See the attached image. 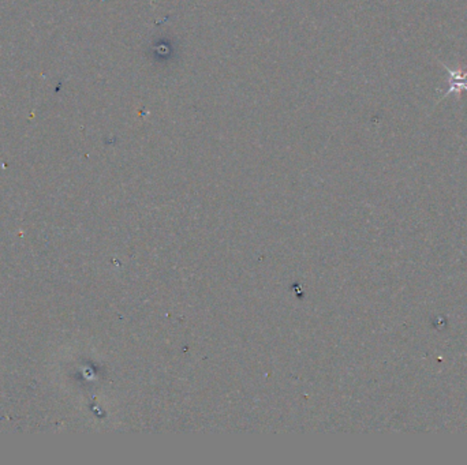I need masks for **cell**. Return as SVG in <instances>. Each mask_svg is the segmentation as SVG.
Returning a JSON list of instances; mask_svg holds the SVG:
<instances>
[{
    "mask_svg": "<svg viewBox=\"0 0 467 465\" xmlns=\"http://www.w3.org/2000/svg\"><path fill=\"white\" fill-rule=\"evenodd\" d=\"M442 66L444 67L445 71L449 74V89L445 90L444 96L442 97V100H444L445 97L451 93L461 94L462 90L467 91V71L462 72V70H459V68L452 70V68L445 66L443 63H442Z\"/></svg>",
    "mask_w": 467,
    "mask_h": 465,
    "instance_id": "obj_1",
    "label": "cell"
}]
</instances>
